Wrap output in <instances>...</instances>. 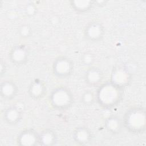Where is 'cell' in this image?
Listing matches in <instances>:
<instances>
[{
  "label": "cell",
  "mask_w": 146,
  "mask_h": 146,
  "mask_svg": "<svg viewBox=\"0 0 146 146\" xmlns=\"http://www.w3.org/2000/svg\"><path fill=\"white\" fill-rule=\"evenodd\" d=\"M57 142L56 133L49 129H44L38 134V145H53Z\"/></svg>",
  "instance_id": "obj_14"
},
{
  "label": "cell",
  "mask_w": 146,
  "mask_h": 146,
  "mask_svg": "<svg viewBox=\"0 0 146 146\" xmlns=\"http://www.w3.org/2000/svg\"><path fill=\"white\" fill-rule=\"evenodd\" d=\"M38 134L32 129L22 131L17 136V143L19 145L33 146L38 144Z\"/></svg>",
  "instance_id": "obj_7"
},
{
  "label": "cell",
  "mask_w": 146,
  "mask_h": 146,
  "mask_svg": "<svg viewBox=\"0 0 146 146\" xmlns=\"http://www.w3.org/2000/svg\"><path fill=\"white\" fill-rule=\"evenodd\" d=\"M32 33L31 28L27 25H22L19 30H18V34L21 37L23 38H26L29 37Z\"/></svg>",
  "instance_id": "obj_19"
},
{
  "label": "cell",
  "mask_w": 146,
  "mask_h": 146,
  "mask_svg": "<svg viewBox=\"0 0 146 146\" xmlns=\"http://www.w3.org/2000/svg\"><path fill=\"white\" fill-rule=\"evenodd\" d=\"M125 128L133 134L144 133L145 130V111L143 107H133L125 113L123 120Z\"/></svg>",
  "instance_id": "obj_2"
},
{
  "label": "cell",
  "mask_w": 146,
  "mask_h": 146,
  "mask_svg": "<svg viewBox=\"0 0 146 146\" xmlns=\"http://www.w3.org/2000/svg\"><path fill=\"white\" fill-rule=\"evenodd\" d=\"M27 92L31 98L38 100L43 98L46 94V86L42 80L35 79L29 85Z\"/></svg>",
  "instance_id": "obj_10"
},
{
  "label": "cell",
  "mask_w": 146,
  "mask_h": 146,
  "mask_svg": "<svg viewBox=\"0 0 146 146\" xmlns=\"http://www.w3.org/2000/svg\"><path fill=\"white\" fill-rule=\"evenodd\" d=\"M123 88L115 85L111 81L100 86L97 91L96 99L100 104L106 108L116 106L120 101Z\"/></svg>",
  "instance_id": "obj_1"
},
{
  "label": "cell",
  "mask_w": 146,
  "mask_h": 146,
  "mask_svg": "<svg viewBox=\"0 0 146 146\" xmlns=\"http://www.w3.org/2000/svg\"><path fill=\"white\" fill-rule=\"evenodd\" d=\"M104 35V28L101 22L94 21L87 24L84 30V36L86 40L96 42L101 40Z\"/></svg>",
  "instance_id": "obj_5"
},
{
  "label": "cell",
  "mask_w": 146,
  "mask_h": 146,
  "mask_svg": "<svg viewBox=\"0 0 146 146\" xmlns=\"http://www.w3.org/2000/svg\"><path fill=\"white\" fill-rule=\"evenodd\" d=\"M94 5V1H71V6L77 12H86L90 10Z\"/></svg>",
  "instance_id": "obj_16"
},
{
  "label": "cell",
  "mask_w": 146,
  "mask_h": 146,
  "mask_svg": "<svg viewBox=\"0 0 146 146\" xmlns=\"http://www.w3.org/2000/svg\"><path fill=\"white\" fill-rule=\"evenodd\" d=\"M92 133L86 127L80 126L74 130L72 137L75 143L79 145L88 144L92 140Z\"/></svg>",
  "instance_id": "obj_12"
},
{
  "label": "cell",
  "mask_w": 146,
  "mask_h": 146,
  "mask_svg": "<svg viewBox=\"0 0 146 146\" xmlns=\"http://www.w3.org/2000/svg\"><path fill=\"white\" fill-rule=\"evenodd\" d=\"M67 87L60 86L54 88L50 93L48 100L51 106L57 110L69 109L74 103V96Z\"/></svg>",
  "instance_id": "obj_3"
},
{
  "label": "cell",
  "mask_w": 146,
  "mask_h": 146,
  "mask_svg": "<svg viewBox=\"0 0 146 146\" xmlns=\"http://www.w3.org/2000/svg\"><path fill=\"white\" fill-rule=\"evenodd\" d=\"M103 79V74L100 69L90 67L85 72L84 80L89 86L95 87L101 83Z\"/></svg>",
  "instance_id": "obj_11"
},
{
  "label": "cell",
  "mask_w": 146,
  "mask_h": 146,
  "mask_svg": "<svg viewBox=\"0 0 146 146\" xmlns=\"http://www.w3.org/2000/svg\"><path fill=\"white\" fill-rule=\"evenodd\" d=\"M73 63L65 56H59L55 59L52 64V72L58 78H66L72 74Z\"/></svg>",
  "instance_id": "obj_4"
},
{
  "label": "cell",
  "mask_w": 146,
  "mask_h": 146,
  "mask_svg": "<svg viewBox=\"0 0 146 146\" xmlns=\"http://www.w3.org/2000/svg\"><path fill=\"white\" fill-rule=\"evenodd\" d=\"M96 99V95L91 90L85 91L81 96V102L86 106L92 104Z\"/></svg>",
  "instance_id": "obj_17"
},
{
  "label": "cell",
  "mask_w": 146,
  "mask_h": 146,
  "mask_svg": "<svg viewBox=\"0 0 146 146\" xmlns=\"http://www.w3.org/2000/svg\"><path fill=\"white\" fill-rule=\"evenodd\" d=\"M106 128L111 133L115 135L119 133L123 127V121L115 116L108 117L104 123Z\"/></svg>",
  "instance_id": "obj_15"
},
{
  "label": "cell",
  "mask_w": 146,
  "mask_h": 146,
  "mask_svg": "<svg viewBox=\"0 0 146 146\" xmlns=\"http://www.w3.org/2000/svg\"><path fill=\"white\" fill-rule=\"evenodd\" d=\"M17 105L13 104L9 107L3 114L4 121L9 125H15L22 119V110Z\"/></svg>",
  "instance_id": "obj_9"
},
{
  "label": "cell",
  "mask_w": 146,
  "mask_h": 146,
  "mask_svg": "<svg viewBox=\"0 0 146 146\" xmlns=\"http://www.w3.org/2000/svg\"><path fill=\"white\" fill-rule=\"evenodd\" d=\"M94 55L90 52H85L81 55V61L83 65L90 66L95 62Z\"/></svg>",
  "instance_id": "obj_18"
},
{
  "label": "cell",
  "mask_w": 146,
  "mask_h": 146,
  "mask_svg": "<svg viewBox=\"0 0 146 146\" xmlns=\"http://www.w3.org/2000/svg\"><path fill=\"white\" fill-rule=\"evenodd\" d=\"M18 92V87L15 83L11 80H4L1 84V95L5 100L14 98Z\"/></svg>",
  "instance_id": "obj_13"
},
{
  "label": "cell",
  "mask_w": 146,
  "mask_h": 146,
  "mask_svg": "<svg viewBox=\"0 0 146 146\" xmlns=\"http://www.w3.org/2000/svg\"><path fill=\"white\" fill-rule=\"evenodd\" d=\"M10 61L13 64L21 66L25 64L29 59V50L24 44L15 46L9 53Z\"/></svg>",
  "instance_id": "obj_6"
},
{
  "label": "cell",
  "mask_w": 146,
  "mask_h": 146,
  "mask_svg": "<svg viewBox=\"0 0 146 146\" xmlns=\"http://www.w3.org/2000/svg\"><path fill=\"white\" fill-rule=\"evenodd\" d=\"M131 75L128 71L123 67H118L112 72L111 82L123 88L129 83Z\"/></svg>",
  "instance_id": "obj_8"
}]
</instances>
